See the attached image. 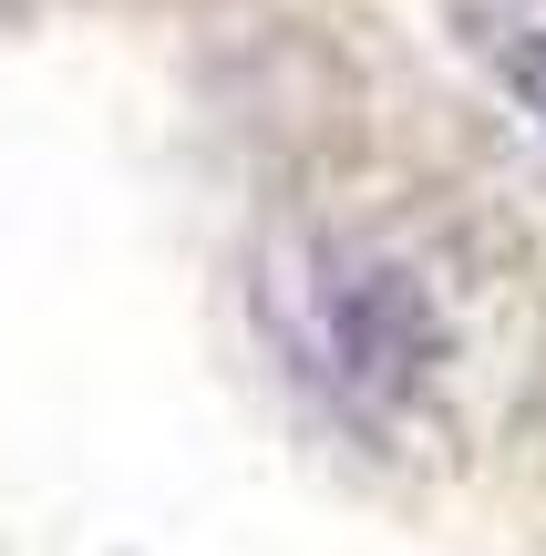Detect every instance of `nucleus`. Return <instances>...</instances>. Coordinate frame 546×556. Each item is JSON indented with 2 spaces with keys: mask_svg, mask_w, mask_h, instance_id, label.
<instances>
[{
  "mask_svg": "<svg viewBox=\"0 0 546 556\" xmlns=\"http://www.w3.org/2000/svg\"><path fill=\"white\" fill-rule=\"evenodd\" d=\"M247 299L300 402L403 475L506 454L546 392V299L474 206L412 176H341L258 227Z\"/></svg>",
  "mask_w": 546,
  "mask_h": 556,
  "instance_id": "1",
  "label": "nucleus"
},
{
  "mask_svg": "<svg viewBox=\"0 0 546 556\" xmlns=\"http://www.w3.org/2000/svg\"><path fill=\"white\" fill-rule=\"evenodd\" d=\"M465 41H474V62H485V73L546 124V21L495 11V0H465Z\"/></svg>",
  "mask_w": 546,
  "mask_h": 556,
  "instance_id": "2",
  "label": "nucleus"
}]
</instances>
